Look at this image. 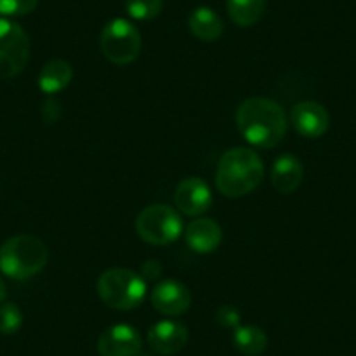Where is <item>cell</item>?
<instances>
[{
	"label": "cell",
	"mask_w": 356,
	"mask_h": 356,
	"mask_svg": "<svg viewBox=\"0 0 356 356\" xmlns=\"http://www.w3.org/2000/svg\"><path fill=\"white\" fill-rule=\"evenodd\" d=\"M175 207L178 211L189 217H200L207 213L213 203V194L210 186L200 177L184 178L175 191Z\"/></svg>",
	"instance_id": "ba28073f"
},
{
	"label": "cell",
	"mask_w": 356,
	"mask_h": 356,
	"mask_svg": "<svg viewBox=\"0 0 356 356\" xmlns=\"http://www.w3.org/2000/svg\"><path fill=\"white\" fill-rule=\"evenodd\" d=\"M189 30L203 42H215L224 33V22L211 8H197L189 16Z\"/></svg>",
	"instance_id": "9a60e30c"
},
{
	"label": "cell",
	"mask_w": 356,
	"mask_h": 356,
	"mask_svg": "<svg viewBox=\"0 0 356 356\" xmlns=\"http://www.w3.org/2000/svg\"><path fill=\"white\" fill-rule=\"evenodd\" d=\"M60 115H61L60 102H58L56 98H47L42 105L44 121L49 122V124H53V122H56L58 119H60Z\"/></svg>",
	"instance_id": "603a6c76"
},
{
	"label": "cell",
	"mask_w": 356,
	"mask_h": 356,
	"mask_svg": "<svg viewBox=\"0 0 356 356\" xmlns=\"http://www.w3.org/2000/svg\"><path fill=\"white\" fill-rule=\"evenodd\" d=\"M186 241L193 252L211 253L220 246L222 227L213 218H196L187 225Z\"/></svg>",
	"instance_id": "4fadbf2b"
},
{
	"label": "cell",
	"mask_w": 356,
	"mask_h": 356,
	"mask_svg": "<svg viewBox=\"0 0 356 356\" xmlns=\"http://www.w3.org/2000/svg\"><path fill=\"white\" fill-rule=\"evenodd\" d=\"M236 124L250 145L257 149H273L285 136L289 119L278 102L252 97L236 111Z\"/></svg>",
	"instance_id": "6da1fadb"
},
{
	"label": "cell",
	"mask_w": 356,
	"mask_h": 356,
	"mask_svg": "<svg viewBox=\"0 0 356 356\" xmlns=\"http://www.w3.org/2000/svg\"><path fill=\"white\" fill-rule=\"evenodd\" d=\"M30 60V39L22 25L0 18V79L22 74Z\"/></svg>",
	"instance_id": "52a82bcc"
},
{
	"label": "cell",
	"mask_w": 356,
	"mask_h": 356,
	"mask_svg": "<svg viewBox=\"0 0 356 356\" xmlns=\"http://www.w3.org/2000/svg\"><path fill=\"white\" fill-rule=\"evenodd\" d=\"M150 302L164 316H180L193 304L191 290L177 280H164L150 292Z\"/></svg>",
	"instance_id": "8fae6325"
},
{
	"label": "cell",
	"mask_w": 356,
	"mask_h": 356,
	"mask_svg": "<svg viewBox=\"0 0 356 356\" xmlns=\"http://www.w3.org/2000/svg\"><path fill=\"white\" fill-rule=\"evenodd\" d=\"M290 124L306 138H320L330 128V115L328 111L318 102H300L290 112Z\"/></svg>",
	"instance_id": "30bf717a"
},
{
	"label": "cell",
	"mask_w": 356,
	"mask_h": 356,
	"mask_svg": "<svg viewBox=\"0 0 356 356\" xmlns=\"http://www.w3.org/2000/svg\"><path fill=\"white\" fill-rule=\"evenodd\" d=\"M266 11V0H227L229 18L238 26H253Z\"/></svg>",
	"instance_id": "ac0fdd59"
},
{
	"label": "cell",
	"mask_w": 356,
	"mask_h": 356,
	"mask_svg": "<svg viewBox=\"0 0 356 356\" xmlns=\"http://www.w3.org/2000/svg\"><path fill=\"white\" fill-rule=\"evenodd\" d=\"M136 356H150V355H136Z\"/></svg>",
	"instance_id": "484cf974"
},
{
	"label": "cell",
	"mask_w": 356,
	"mask_h": 356,
	"mask_svg": "<svg viewBox=\"0 0 356 356\" xmlns=\"http://www.w3.org/2000/svg\"><path fill=\"white\" fill-rule=\"evenodd\" d=\"M39 0H0L2 18H19L35 11Z\"/></svg>",
	"instance_id": "44dd1931"
},
{
	"label": "cell",
	"mask_w": 356,
	"mask_h": 356,
	"mask_svg": "<svg viewBox=\"0 0 356 356\" xmlns=\"http://www.w3.org/2000/svg\"><path fill=\"white\" fill-rule=\"evenodd\" d=\"M97 348L100 356H136L142 349V337L131 325L118 323L102 332Z\"/></svg>",
	"instance_id": "9c48e42d"
},
{
	"label": "cell",
	"mask_w": 356,
	"mask_h": 356,
	"mask_svg": "<svg viewBox=\"0 0 356 356\" xmlns=\"http://www.w3.org/2000/svg\"><path fill=\"white\" fill-rule=\"evenodd\" d=\"M264 163L248 147H236L222 154L215 175V184L225 197H243L262 184Z\"/></svg>",
	"instance_id": "7a4b0ae2"
},
{
	"label": "cell",
	"mask_w": 356,
	"mask_h": 356,
	"mask_svg": "<svg viewBox=\"0 0 356 356\" xmlns=\"http://www.w3.org/2000/svg\"><path fill=\"white\" fill-rule=\"evenodd\" d=\"M100 47L104 56L111 63L124 67L138 58L142 51V35L131 22L115 18L102 30Z\"/></svg>",
	"instance_id": "8992f818"
},
{
	"label": "cell",
	"mask_w": 356,
	"mask_h": 356,
	"mask_svg": "<svg viewBox=\"0 0 356 356\" xmlns=\"http://www.w3.org/2000/svg\"><path fill=\"white\" fill-rule=\"evenodd\" d=\"M232 344L246 356H259L267 348V335L255 325H239L232 334Z\"/></svg>",
	"instance_id": "e0dca14e"
},
{
	"label": "cell",
	"mask_w": 356,
	"mask_h": 356,
	"mask_svg": "<svg viewBox=\"0 0 356 356\" xmlns=\"http://www.w3.org/2000/svg\"><path fill=\"white\" fill-rule=\"evenodd\" d=\"M97 290L100 299L108 307L118 311H131L145 299L147 282L142 275L131 269L112 267L102 273Z\"/></svg>",
	"instance_id": "277c9868"
},
{
	"label": "cell",
	"mask_w": 356,
	"mask_h": 356,
	"mask_svg": "<svg viewBox=\"0 0 356 356\" xmlns=\"http://www.w3.org/2000/svg\"><path fill=\"white\" fill-rule=\"evenodd\" d=\"M49 252L42 239L32 234H18L0 246V273L11 280L25 282L46 267Z\"/></svg>",
	"instance_id": "3957f363"
},
{
	"label": "cell",
	"mask_w": 356,
	"mask_h": 356,
	"mask_svg": "<svg viewBox=\"0 0 356 356\" xmlns=\"http://www.w3.org/2000/svg\"><path fill=\"white\" fill-rule=\"evenodd\" d=\"M74 79V68L65 60H51L39 74V88L46 95H56L63 91Z\"/></svg>",
	"instance_id": "2e32d148"
},
{
	"label": "cell",
	"mask_w": 356,
	"mask_h": 356,
	"mask_svg": "<svg viewBox=\"0 0 356 356\" xmlns=\"http://www.w3.org/2000/svg\"><path fill=\"white\" fill-rule=\"evenodd\" d=\"M23 313L16 304L6 302L0 306V334L13 335L22 328Z\"/></svg>",
	"instance_id": "ffe728a7"
},
{
	"label": "cell",
	"mask_w": 356,
	"mask_h": 356,
	"mask_svg": "<svg viewBox=\"0 0 356 356\" xmlns=\"http://www.w3.org/2000/svg\"><path fill=\"white\" fill-rule=\"evenodd\" d=\"M150 349L157 355L170 356L182 351L189 342V330L184 323L173 320L157 321L147 334Z\"/></svg>",
	"instance_id": "7c38bea8"
},
{
	"label": "cell",
	"mask_w": 356,
	"mask_h": 356,
	"mask_svg": "<svg viewBox=\"0 0 356 356\" xmlns=\"http://www.w3.org/2000/svg\"><path fill=\"white\" fill-rule=\"evenodd\" d=\"M304 178L302 163L292 154H283L271 168V184L278 193L292 194L300 187Z\"/></svg>",
	"instance_id": "5bb4252c"
},
{
	"label": "cell",
	"mask_w": 356,
	"mask_h": 356,
	"mask_svg": "<svg viewBox=\"0 0 356 356\" xmlns=\"http://www.w3.org/2000/svg\"><path fill=\"white\" fill-rule=\"evenodd\" d=\"M136 234L149 245L163 246L177 241L182 234V217L168 204H150L136 217Z\"/></svg>",
	"instance_id": "5b68a950"
},
{
	"label": "cell",
	"mask_w": 356,
	"mask_h": 356,
	"mask_svg": "<svg viewBox=\"0 0 356 356\" xmlns=\"http://www.w3.org/2000/svg\"><path fill=\"white\" fill-rule=\"evenodd\" d=\"M161 271H163V266H161L159 262H157L156 259H152V260H147L145 264H143L142 266V273H140V275L143 276V280H156V278H159L161 276Z\"/></svg>",
	"instance_id": "cb8c5ba5"
},
{
	"label": "cell",
	"mask_w": 356,
	"mask_h": 356,
	"mask_svg": "<svg viewBox=\"0 0 356 356\" xmlns=\"http://www.w3.org/2000/svg\"><path fill=\"white\" fill-rule=\"evenodd\" d=\"M126 13L133 19L138 22H149L157 18L164 8V0H126Z\"/></svg>",
	"instance_id": "d6986e66"
},
{
	"label": "cell",
	"mask_w": 356,
	"mask_h": 356,
	"mask_svg": "<svg viewBox=\"0 0 356 356\" xmlns=\"http://www.w3.org/2000/svg\"><path fill=\"white\" fill-rule=\"evenodd\" d=\"M217 321L224 328H232V330H236V328L239 327V323H241V314H239V311L236 309L234 306L225 304V306L218 307Z\"/></svg>",
	"instance_id": "7402d4cb"
},
{
	"label": "cell",
	"mask_w": 356,
	"mask_h": 356,
	"mask_svg": "<svg viewBox=\"0 0 356 356\" xmlns=\"http://www.w3.org/2000/svg\"><path fill=\"white\" fill-rule=\"evenodd\" d=\"M6 296H8V289H6V283H4V280L0 278V304L4 302Z\"/></svg>",
	"instance_id": "d4e9b609"
}]
</instances>
